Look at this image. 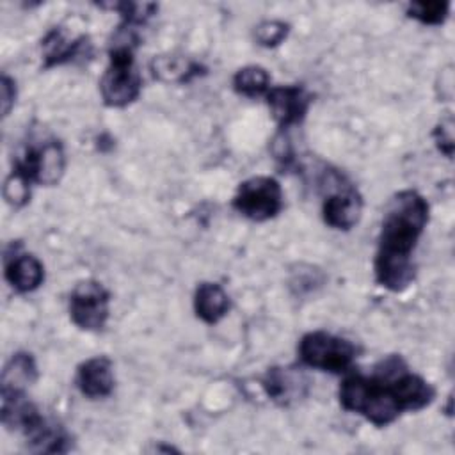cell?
<instances>
[{"mask_svg": "<svg viewBox=\"0 0 455 455\" xmlns=\"http://www.w3.org/2000/svg\"><path fill=\"white\" fill-rule=\"evenodd\" d=\"M265 98L281 132L300 124L313 103V94L304 85H275L268 89Z\"/></svg>", "mask_w": 455, "mask_h": 455, "instance_id": "obj_9", "label": "cell"}, {"mask_svg": "<svg viewBox=\"0 0 455 455\" xmlns=\"http://www.w3.org/2000/svg\"><path fill=\"white\" fill-rule=\"evenodd\" d=\"M233 89L245 98L263 96L270 89V75L261 66H243L233 76Z\"/></svg>", "mask_w": 455, "mask_h": 455, "instance_id": "obj_16", "label": "cell"}, {"mask_svg": "<svg viewBox=\"0 0 455 455\" xmlns=\"http://www.w3.org/2000/svg\"><path fill=\"white\" fill-rule=\"evenodd\" d=\"M0 94H2V116L7 117L11 108L14 107V101H16V82L5 73L2 75Z\"/></svg>", "mask_w": 455, "mask_h": 455, "instance_id": "obj_23", "label": "cell"}, {"mask_svg": "<svg viewBox=\"0 0 455 455\" xmlns=\"http://www.w3.org/2000/svg\"><path fill=\"white\" fill-rule=\"evenodd\" d=\"M201 66L197 62L181 60L176 57H158L153 60L155 76L165 82H188L190 78L201 73Z\"/></svg>", "mask_w": 455, "mask_h": 455, "instance_id": "obj_17", "label": "cell"}, {"mask_svg": "<svg viewBox=\"0 0 455 455\" xmlns=\"http://www.w3.org/2000/svg\"><path fill=\"white\" fill-rule=\"evenodd\" d=\"M135 44L137 32L117 28L108 50V66L100 78V94L107 107L124 108L140 96L142 76L135 66Z\"/></svg>", "mask_w": 455, "mask_h": 455, "instance_id": "obj_3", "label": "cell"}, {"mask_svg": "<svg viewBox=\"0 0 455 455\" xmlns=\"http://www.w3.org/2000/svg\"><path fill=\"white\" fill-rule=\"evenodd\" d=\"M231 307L228 291L212 281H203L194 291V311L199 320L208 325L220 322Z\"/></svg>", "mask_w": 455, "mask_h": 455, "instance_id": "obj_14", "label": "cell"}, {"mask_svg": "<svg viewBox=\"0 0 455 455\" xmlns=\"http://www.w3.org/2000/svg\"><path fill=\"white\" fill-rule=\"evenodd\" d=\"M37 380V364L32 354L16 352L5 363L0 379V393H25Z\"/></svg>", "mask_w": 455, "mask_h": 455, "instance_id": "obj_15", "label": "cell"}, {"mask_svg": "<svg viewBox=\"0 0 455 455\" xmlns=\"http://www.w3.org/2000/svg\"><path fill=\"white\" fill-rule=\"evenodd\" d=\"M405 368L402 355L393 354L375 366L373 375H347L338 391L339 405L348 412L361 414L375 427L391 425L405 412L396 391V375Z\"/></svg>", "mask_w": 455, "mask_h": 455, "instance_id": "obj_2", "label": "cell"}, {"mask_svg": "<svg viewBox=\"0 0 455 455\" xmlns=\"http://www.w3.org/2000/svg\"><path fill=\"white\" fill-rule=\"evenodd\" d=\"M450 2H411L407 5V14L423 25H441L448 18Z\"/></svg>", "mask_w": 455, "mask_h": 455, "instance_id": "obj_18", "label": "cell"}, {"mask_svg": "<svg viewBox=\"0 0 455 455\" xmlns=\"http://www.w3.org/2000/svg\"><path fill=\"white\" fill-rule=\"evenodd\" d=\"M299 359L309 368H316L329 373H345L352 368L359 355V347L327 331L306 332L297 345Z\"/></svg>", "mask_w": 455, "mask_h": 455, "instance_id": "obj_5", "label": "cell"}, {"mask_svg": "<svg viewBox=\"0 0 455 455\" xmlns=\"http://www.w3.org/2000/svg\"><path fill=\"white\" fill-rule=\"evenodd\" d=\"M322 217L323 222L339 231L352 229L363 213V197L357 187L348 178L336 171L325 169L320 176Z\"/></svg>", "mask_w": 455, "mask_h": 455, "instance_id": "obj_4", "label": "cell"}, {"mask_svg": "<svg viewBox=\"0 0 455 455\" xmlns=\"http://www.w3.org/2000/svg\"><path fill=\"white\" fill-rule=\"evenodd\" d=\"M30 188L32 185L16 171H11L4 181V199L7 204L14 208H21L30 201Z\"/></svg>", "mask_w": 455, "mask_h": 455, "instance_id": "obj_21", "label": "cell"}, {"mask_svg": "<svg viewBox=\"0 0 455 455\" xmlns=\"http://www.w3.org/2000/svg\"><path fill=\"white\" fill-rule=\"evenodd\" d=\"M428 213L427 199L412 188L396 192L384 210L373 274L391 293L405 291L416 277L412 252L428 224Z\"/></svg>", "mask_w": 455, "mask_h": 455, "instance_id": "obj_1", "label": "cell"}, {"mask_svg": "<svg viewBox=\"0 0 455 455\" xmlns=\"http://www.w3.org/2000/svg\"><path fill=\"white\" fill-rule=\"evenodd\" d=\"M75 382L78 391L91 400L108 396L116 386L112 361L107 355H94L85 359L76 368Z\"/></svg>", "mask_w": 455, "mask_h": 455, "instance_id": "obj_11", "label": "cell"}, {"mask_svg": "<svg viewBox=\"0 0 455 455\" xmlns=\"http://www.w3.org/2000/svg\"><path fill=\"white\" fill-rule=\"evenodd\" d=\"M263 387L277 405H290L306 396L309 380L297 368L275 366L267 371Z\"/></svg>", "mask_w": 455, "mask_h": 455, "instance_id": "obj_12", "label": "cell"}, {"mask_svg": "<svg viewBox=\"0 0 455 455\" xmlns=\"http://www.w3.org/2000/svg\"><path fill=\"white\" fill-rule=\"evenodd\" d=\"M44 69L73 62L78 57H87L91 53V43L87 36H78L69 39L62 28H53L41 43Z\"/></svg>", "mask_w": 455, "mask_h": 455, "instance_id": "obj_13", "label": "cell"}, {"mask_svg": "<svg viewBox=\"0 0 455 455\" xmlns=\"http://www.w3.org/2000/svg\"><path fill=\"white\" fill-rule=\"evenodd\" d=\"M233 208L249 220H270L283 210V188L272 176L247 178L236 188Z\"/></svg>", "mask_w": 455, "mask_h": 455, "instance_id": "obj_7", "label": "cell"}, {"mask_svg": "<svg viewBox=\"0 0 455 455\" xmlns=\"http://www.w3.org/2000/svg\"><path fill=\"white\" fill-rule=\"evenodd\" d=\"M432 137L435 140L437 149L446 155L448 158H451L453 155V117L451 114H448L446 117H443L437 126L432 132Z\"/></svg>", "mask_w": 455, "mask_h": 455, "instance_id": "obj_22", "label": "cell"}, {"mask_svg": "<svg viewBox=\"0 0 455 455\" xmlns=\"http://www.w3.org/2000/svg\"><path fill=\"white\" fill-rule=\"evenodd\" d=\"M20 243L14 245L12 254L4 256V275L12 290L18 293H30L44 281V265L30 252H20Z\"/></svg>", "mask_w": 455, "mask_h": 455, "instance_id": "obj_10", "label": "cell"}, {"mask_svg": "<svg viewBox=\"0 0 455 455\" xmlns=\"http://www.w3.org/2000/svg\"><path fill=\"white\" fill-rule=\"evenodd\" d=\"M290 32V25L283 20H265L254 28V39L265 48L279 46Z\"/></svg>", "mask_w": 455, "mask_h": 455, "instance_id": "obj_20", "label": "cell"}, {"mask_svg": "<svg viewBox=\"0 0 455 455\" xmlns=\"http://www.w3.org/2000/svg\"><path fill=\"white\" fill-rule=\"evenodd\" d=\"M110 313V291L96 279L78 281L69 293V318L82 331H101Z\"/></svg>", "mask_w": 455, "mask_h": 455, "instance_id": "obj_8", "label": "cell"}, {"mask_svg": "<svg viewBox=\"0 0 455 455\" xmlns=\"http://www.w3.org/2000/svg\"><path fill=\"white\" fill-rule=\"evenodd\" d=\"M12 171L21 174L30 185L53 187L66 171L64 148L55 139L30 144L21 156L14 158Z\"/></svg>", "mask_w": 455, "mask_h": 455, "instance_id": "obj_6", "label": "cell"}, {"mask_svg": "<svg viewBox=\"0 0 455 455\" xmlns=\"http://www.w3.org/2000/svg\"><path fill=\"white\" fill-rule=\"evenodd\" d=\"M107 7L114 9L121 16V25L128 27H139L146 23L155 12L158 11L156 4H148V2H121V4H107Z\"/></svg>", "mask_w": 455, "mask_h": 455, "instance_id": "obj_19", "label": "cell"}]
</instances>
